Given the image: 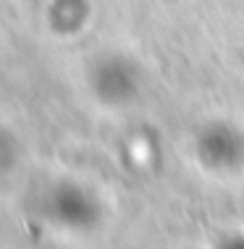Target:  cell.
Listing matches in <instances>:
<instances>
[{
  "mask_svg": "<svg viewBox=\"0 0 244 249\" xmlns=\"http://www.w3.org/2000/svg\"><path fill=\"white\" fill-rule=\"evenodd\" d=\"M39 215L63 231H92L103 218V205L90 186L79 181H50L37 199Z\"/></svg>",
  "mask_w": 244,
  "mask_h": 249,
  "instance_id": "6da1fadb",
  "label": "cell"
},
{
  "mask_svg": "<svg viewBox=\"0 0 244 249\" xmlns=\"http://www.w3.org/2000/svg\"><path fill=\"white\" fill-rule=\"evenodd\" d=\"M145 73L142 66L126 53L108 50L100 53L87 66L90 95L105 107H126L142 95Z\"/></svg>",
  "mask_w": 244,
  "mask_h": 249,
  "instance_id": "7a4b0ae2",
  "label": "cell"
},
{
  "mask_svg": "<svg viewBox=\"0 0 244 249\" xmlns=\"http://www.w3.org/2000/svg\"><path fill=\"white\" fill-rule=\"evenodd\" d=\"M194 158L207 173L234 176L244 171V129L231 121H210L194 137Z\"/></svg>",
  "mask_w": 244,
  "mask_h": 249,
  "instance_id": "3957f363",
  "label": "cell"
},
{
  "mask_svg": "<svg viewBox=\"0 0 244 249\" xmlns=\"http://www.w3.org/2000/svg\"><path fill=\"white\" fill-rule=\"evenodd\" d=\"M90 18V0H50V5H47V26H50L53 35L60 37H74L84 32Z\"/></svg>",
  "mask_w": 244,
  "mask_h": 249,
  "instance_id": "277c9868",
  "label": "cell"
},
{
  "mask_svg": "<svg viewBox=\"0 0 244 249\" xmlns=\"http://www.w3.org/2000/svg\"><path fill=\"white\" fill-rule=\"evenodd\" d=\"M16 142H13V137H11V131H5V129H0V173H5V171H11L13 163H16Z\"/></svg>",
  "mask_w": 244,
  "mask_h": 249,
  "instance_id": "5b68a950",
  "label": "cell"
}]
</instances>
